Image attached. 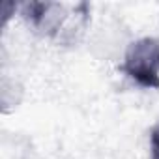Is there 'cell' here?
Here are the masks:
<instances>
[{
	"label": "cell",
	"mask_w": 159,
	"mask_h": 159,
	"mask_svg": "<svg viewBox=\"0 0 159 159\" xmlns=\"http://www.w3.org/2000/svg\"><path fill=\"white\" fill-rule=\"evenodd\" d=\"M118 69L139 88L159 92V38L142 36L133 39L125 47Z\"/></svg>",
	"instance_id": "6da1fadb"
},
{
	"label": "cell",
	"mask_w": 159,
	"mask_h": 159,
	"mask_svg": "<svg viewBox=\"0 0 159 159\" xmlns=\"http://www.w3.org/2000/svg\"><path fill=\"white\" fill-rule=\"evenodd\" d=\"M21 19L25 25L34 30L38 36L51 39L52 43H60V38L66 30V25L71 15V6L60 2H43V0H30L19 4Z\"/></svg>",
	"instance_id": "7a4b0ae2"
},
{
	"label": "cell",
	"mask_w": 159,
	"mask_h": 159,
	"mask_svg": "<svg viewBox=\"0 0 159 159\" xmlns=\"http://www.w3.org/2000/svg\"><path fill=\"white\" fill-rule=\"evenodd\" d=\"M148 144H150V159H159V122L150 127Z\"/></svg>",
	"instance_id": "3957f363"
}]
</instances>
